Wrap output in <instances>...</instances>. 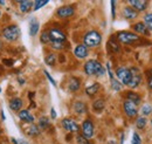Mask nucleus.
I'll return each instance as SVG.
<instances>
[{"label":"nucleus","instance_id":"f257e3e1","mask_svg":"<svg viewBox=\"0 0 152 144\" xmlns=\"http://www.w3.org/2000/svg\"><path fill=\"white\" fill-rule=\"evenodd\" d=\"M84 72H86L87 75L102 76L104 74V68L102 67V65L98 61H96V60H89L84 65Z\"/></svg>","mask_w":152,"mask_h":144},{"label":"nucleus","instance_id":"f03ea898","mask_svg":"<svg viewBox=\"0 0 152 144\" xmlns=\"http://www.w3.org/2000/svg\"><path fill=\"white\" fill-rule=\"evenodd\" d=\"M101 41H102V36L97 31H90L83 37V42L87 48L88 47H97L101 43Z\"/></svg>","mask_w":152,"mask_h":144},{"label":"nucleus","instance_id":"7ed1b4c3","mask_svg":"<svg viewBox=\"0 0 152 144\" xmlns=\"http://www.w3.org/2000/svg\"><path fill=\"white\" fill-rule=\"evenodd\" d=\"M2 36L7 41H15L20 36V28L17 25H11L4 28L2 31Z\"/></svg>","mask_w":152,"mask_h":144},{"label":"nucleus","instance_id":"20e7f679","mask_svg":"<svg viewBox=\"0 0 152 144\" xmlns=\"http://www.w3.org/2000/svg\"><path fill=\"white\" fill-rule=\"evenodd\" d=\"M116 76L118 77V80H119L123 84L129 86L132 75H131V71L128 69L126 67H119V68H117V71H116Z\"/></svg>","mask_w":152,"mask_h":144},{"label":"nucleus","instance_id":"39448f33","mask_svg":"<svg viewBox=\"0 0 152 144\" xmlns=\"http://www.w3.org/2000/svg\"><path fill=\"white\" fill-rule=\"evenodd\" d=\"M117 39L122 43H132L138 40V35L130 33V32H119L117 34Z\"/></svg>","mask_w":152,"mask_h":144},{"label":"nucleus","instance_id":"423d86ee","mask_svg":"<svg viewBox=\"0 0 152 144\" xmlns=\"http://www.w3.org/2000/svg\"><path fill=\"white\" fill-rule=\"evenodd\" d=\"M82 136L86 137L87 140L91 138L93 135H94V124L90 120H86L83 123H82Z\"/></svg>","mask_w":152,"mask_h":144},{"label":"nucleus","instance_id":"0eeeda50","mask_svg":"<svg viewBox=\"0 0 152 144\" xmlns=\"http://www.w3.org/2000/svg\"><path fill=\"white\" fill-rule=\"evenodd\" d=\"M123 108H124V112H125L129 117H133V116H136V115H137V112H138L137 104L132 103V102H131V101H129V100H126V101L124 102Z\"/></svg>","mask_w":152,"mask_h":144},{"label":"nucleus","instance_id":"6e6552de","mask_svg":"<svg viewBox=\"0 0 152 144\" xmlns=\"http://www.w3.org/2000/svg\"><path fill=\"white\" fill-rule=\"evenodd\" d=\"M49 36H50V42H64L66 40V35L63 32H61L60 29H50L49 32Z\"/></svg>","mask_w":152,"mask_h":144},{"label":"nucleus","instance_id":"1a4fd4ad","mask_svg":"<svg viewBox=\"0 0 152 144\" xmlns=\"http://www.w3.org/2000/svg\"><path fill=\"white\" fill-rule=\"evenodd\" d=\"M62 126H63L67 131H70V132H76V131H78V129H80L78 124L76 123L75 121L70 120V118H64V120L62 121Z\"/></svg>","mask_w":152,"mask_h":144},{"label":"nucleus","instance_id":"9d476101","mask_svg":"<svg viewBox=\"0 0 152 144\" xmlns=\"http://www.w3.org/2000/svg\"><path fill=\"white\" fill-rule=\"evenodd\" d=\"M74 8L72 6H63V7H60L56 11L57 17L60 18H69L74 14Z\"/></svg>","mask_w":152,"mask_h":144},{"label":"nucleus","instance_id":"9b49d317","mask_svg":"<svg viewBox=\"0 0 152 144\" xmlns=\"http://www.w3.org/2000/svg\"><path fill=\"white\" fill-rule=\"evenodd\" d=\"M130 71H131V75H132V76H131V81H130V83H129V87H130V88H136V87L140 83L142 77H140V74H139L137 68H131Z\"/></svg>","mask_w":152,"mask_h":144},{"label":"nucleus","instance_id":"f8f14e48","mask_svg":"<svg viewBox=\"0 0 152 144\" xmlns=\"http://www.w3.org/2000/svg\"><path fill=\"white\" fill-rule=\"evenodd\" d=\"M129 4L134 8V11H138V12L144 11L148 7V1L145 0H131L129 1Z\"/></svg>","mask_w":152,"mask_h":144},{"label":"nucleus","instance_id":"ddd939ff","mask_svg":"<svg viewBox=\"0 0 152 144\" xmlns=\"http://www.w3.org/2000/svg\"><path fill=\"white\" fill-rule=\"evenodd\" d=\"M18 116H19L20 120L23 121V122H27V123H33L34 122V116L28 110H20Z\"/></svg>","mask_w":152,"mask_h":144},{"label":"nucleus","instance_id":"4468645a","mask_svg":"<svg viewBox=\"0 0 152 144\" xmlns=\"http://www.w3.org/2000/svg\"><path fill=\"white\" fill-rule=\"evenodd\" d=\"M74 54L77 59H84L88 55V48L84 45H78L74 51Z\"/></svg>","mask_w":152,"mask_h":144},{"label":"nucleus","instance_id":"2eb2a0df","mask_svg":"<svg viewBox=\"0 0 152 144\" xmlns=\"http://www.w3.org/2000/svg\"><path fill=\"white\" fill-rule=\"evenodd\" d=\"M123 15L125 17V19L132 20L137 18V11H134L132 7H125L123 10Z\"/></svg>","mask_w":152,"mask_h":144},{"label":"nucleus","instance_id":"dca6fc26","mask_svg":"<svg viewBox=\"0 0 152 144\" xmlns=\"http://www.w3.org/2000/svg\"><path fill=\"white\" fill-rule=\"evenodd\" d=\"M22 107V100L19 97H15V98H12L11 102H10V108L14 111H18Z\"/></svg>","mask_w":152,"mask_h":144},{"label":"nucleus","instance_id":"f3484780","mask_svg":"<svg viewBox=\"0 0 152 144\" xmlns=\"http://www.w3.org/2000/svg\"><path fill=\"white\" fill-rule=\"evenodd\" d=\"M33 6V2L32 1H28V0H23V1H19V10L21 12L26 13L28 12Z\"/></svg>","mask_w":152,"mask_h":144},{"label":"nucleus","instance_id":"a211bd4d","mask_svg":"<svg viewBox=\"0 0 152 144\" xmlns=\"http://www.w3.org/2000/svg\"><path fill=\"white\" fill-rule=\"evenodd\" d=\"M25 131H26V134H27L28 136H38L39 134H40V129H39V126H35V124H31L29 126H27V128L25 129Z\"/></svg>","mask_w":152,"mask_h":144},{"label":"nucleus","instance_id":"6ab92c4d","mask_svg":"<svg viewBox=\"0 0 152 144\" xmlns=\"http://www.w3.org/2000/svg\"><path fill=\"white\" fill-rule=\"evenodd\" d=\"M80 86H81L80 80H78V79H76V77H72V79H70V81H69L68 88H69L70 91H76V90L80 89Z\"/></svg>","mask_w":152,"mask_h":144},{"label":"nucleus","instance_id":"aec40b11","mask_svg":"<svg viewBox=\"0 0 152 144\" xmlns=\"http://www.w3.org/2000/svg\"><path fill=\"white\" fill-rule=\"evenodd\" d=\"M74 110H75L76 114H84L87 111V106L83 102L78 101V102L74 103Z\"/></svg>","mask_w":152,"mask_h":144},{"label":"nucleus","instance_id":"412c9836","mask_svg":"<svg viewBox=\"0 0 152 144\" xmlns=\"http://www.w3.org/2000/svg\"><path fill=\"white\" fill-rule=\"evenodd\" d=\"M133 29L137 33H148V25H145L144 22H138L133 26Z\"/></svg>","mask_w":152,"mask_h":144},{"label":"nucleus","instance_id":"4be33fe9","mask_svg":"<svg viewBox=\"0 0 152 144\" xmlns=\"http://www.w3.org/2000/svg\"><path fill=\"white\" fill-rule=\"evenodd\" d=\"M38 31H39V22L35 19H33L32 22H31V27H29V34L32 36L37 35Z\"/></svg>","mask_w":152,"mask_h":144},{"label":"nucleus","instance_id":"5701e85b","mask_svg":"<svg viewBox=\"0 0 152 144\" xmlns=\"http://www.w3.org/2000/svg\"><path fill=\"white\" fill-rule=\"evenodd\" d=\"M128 100L131 101V102L134 103V104H139V102H140V97H139V95H137L136 93H132V91H130V93L128 94Z\"/></svg>","mask_w":152,"mask_h":144},{"label":"nucleus","instance_id":"b1692460","mask_svg":"<svg viewBox=\"0 0 152 144\" xmlns=\"http://www.w3.org/2000/svg\"><path fill=\"white\" fill-rule=\"evenodd\" d=\"M98 89H99V84L95 83V84L88 87V88L86 89V93H87V95H89V96H94L96 93L98 91Z\"/></svg>","mask_w":152,"mask_h":144},{"label":"nucleus","instance_id":"393cba45","mask_svg":"<svg viewBox=\"0 0 152 144\" xmlns=\"http://www.w3.org/2000/svg\"><path fill=\"white\" fill-rule=\"evenodd\" d=\"M104 101L103 100H96L95 102H94V104H93V108L95 109L96 111H101V110H103L104 109Z\"/></svg>","mask_w":152,"mask_h":144},{"label":"nucleus","instance_id":"a878e982","mask_svg":"<svg viewBox=\"0 0 152 144\" xmlns=\"http://www.w3.org/2000/svg\"><path fill=\"white\" fill-rule=\"evenodd\" d=\"M47 4H48V1H47V0H42V1L38 0V1L33 2V10H34V11H38V10H40L41 7H43V6H45V5H47Z\"/></svg>","mask_w":152,"mask_h":144},{"label":"nucleus","instance_id":"bb28decb","mask_svg":"<svg viewBox=\"0 0 152 144\" xmlns=\"http://www.w3.org/2000/svg\"><path fill=\"white\" fill-rule=\"evenodd\" d=\"M48 126H49V120L47 117H41L39 120V128L46 129V128H48Z\"/></svg>","mask_w":152,"mask_h":144},{"label":"nucleus","instance_id":"cd10ccee","mask_svg":"<svg viewBox=\"0 0 152 144\" xmlns=\"http://www.w3.org/2000/svg\"><path fill=\"white\" fill-rule=\"evenodd\" d=\"M55 60H56V57H55L54 54H48L45 59V61H46V63L48 66H54L55 65Z\"/></svg>","mask_w":152,"mask_h":144},{"label":"nucleus","instance_id":"c85d7f7f","mask_svg":"<svg viewBox=\"0 0 152 144\" xmlns=\"http://www.w3.org/2000/svg\"><path fill=\"white\" fill-rule=\"evenodd\" d=\"M146 124V120L144 117H138L137 121H136V126L138 129H144V126Z\"/></svg>","mask_w":152,"mask_h":144},{"label":"nucleus","instance_id":"c756f323","mask_svg":"<svg viewBox=\"0 0 152 144\" xmlns=\"http://www.w3.org/2000/svg\"><path fill=\"white\" fill-rule=\"evenodd\" d=\"M152 112V106H150V104H144L143 107H142V114L143 115H145V116H148V115H150Z\"/></svg>","mask_w":152,"mask_h":144},{"label":"nucleus","instance_id":"7c9ffc66","mask_svg":"<svg viewBox=\"0 0 152 144\" xmlns=\"http://www.w3.org/2000/svg\"><path fill=\"white\" fill-rule=\"evenodd\" d=\"M40 41H41L42 43H48V42H50V36H49V33H48V32H43V33L41 34Z\"/></svg>","mask_w":152,"mask_h":144},{"label":"nucleus","instance_id":"2f4dec72","mask_svg":"<svg viewBox=\"0 0 152 144\" xmlns=\"http://www.w3.org/2000/svg\"><path fill=\"white\" fill-rule=\"evenodd\" d=\"M111 88H113L115 91H119V90L122 89V84H121L117 80L113 79V80H111Z\"/></svg>","mask_w":152,"mask_h":144},{"label":"nucleus","instance_id":"473e14b6","mask_svg":"<svg viewBox=\"0 0 152 144\" xmlns=\"http://www.w3.org/2000/svg\"><path fill=\"white\" fill-rule=\"evenodd\" d=\"M109 47H111L113 52H118V51H119V46H118L117 42H115L114 39H111V40L109 41Z\"/></svg>","mask_w":152,"mask_h":144},{"label":"nucleus","instance_id":"72a5a7b5","mask_svg":"<svg viewBox=\"0 0 152 144\" xmlns=\"http://www.w3.org/2000/svg\"><path fill=\"white\" fill-rule=\"evenodd\" d=\"M76 141H77V143L78 144H91L90 142H89V140H87V138L83 137L82 135H78L77 138H76Z\"/></svg>","mask_w":152,"mask_h":144},{"label":"nucleus","instance_id":"f704fd0d","mask_svg":"<svg viewBox=\"0 0 152 144\" xmlns=\"http://www.w3.org/2000/svg\"><path fill=\"white\" fill-rule=\"evenodd\" d=\"M132 144H142V140H140V136L137 134V132H133L132 135V141H131Z\"/></svg>","mask_w":152,"mask_h":144},{"label":"nucleus","instance_id":"c9c22d12","mask_svg":"<svg viewBox=\"0 0 152 144\" xmlns=\"http://www.w3.org/2000/svg\"><path fill=\"white\" fill-rule=\"evenodd\" d=\"M50 43H52V47L54 49H57V51H60V49H62L64 47L63 42H50Z\"/></svg>","mask_w":152,"mask_h":144},{"label":"nucleus","instance_id":"e433bc0d","mask_svg":"<svg viewBox=\"0 0 152 144\" xmlns=\"http://www.w3.org/2000/svg\"><path fill=\"white\" fill-rule=\"evenodd\" d=\"M43 73H45V75L47 76V79H48V80L50 81V83H52V84H53L54 87H56V82H55V80H54V79H53V77H52V76L49 75V73L47 72V71H45Z\"/></svg>","mask_w":152,"mask_h":144},{"label":"nucleus","instance_id":"4c0bfd02","mask_svg":"<svg viewBox=\"0 0 152 144\" xmlns=\"http://www.w3.org/2000/svg\"><path fill=\"white\" fill-rule=\"evenodd\" d=\"M144 21H145L146 24L151 25L152 24V13H148V14L144 17Z\"/></svg>","mask_w":152,"mask_h":144},{"label":"nucleus","instance_id":"58836bf2","mask_svg":"<svg viewBox=\"0 0 152 144\" xmlns=\"http://www.w3.org/2000/svg\"><path fill=\"white\" fill-rule=\"evenodd\" d=\"M50 115H52V118H53V120L56 118V111H55V109L54 108L50 109Z\"/></svg>","mask_w":152,"mask_h":144},{"label":"nucleus","instance_id":"ea45409f","mask_svg":"<svg viewBox=\"0 0 152 144\" xmlns=\"http://www.w3.org/2000/svg\"><path fill=\"white\" fill-rule=\"evenodd\" d=\"M115 1H111V12H113V18H115Z\"/></svg>","mask_w":152,"mask_h":144},{"label":"nucleus","instance_id":"a19ab883","mask_svg":"<svg viewBox=\"0 0 152 144\" xmlns=\"http://www.w3.org/2000/svg\"><path fill=\"white\" fill-rule=\"evenodd\" d=\"M4 62H7V63H6L7 66H12V62H13V61H12V60H4Z\"/></svg>","mask_w":152,"mask_h":144},{"label":"nucleus","instance_id":"79ce46f5","mask_svg":"<svg viewBox=\"0 0 152 144\" xmlns=\"http://www.w3.org/2000/svg\"><path fill=\"white\" fill-rule=\"evenodd\" d=\"M149 87L152 89V76L150 77V80H149Z\"/></svg>","mask_w":152,"mask_h":144},{"label":"nucleus","instance_id":"37998d69","mask_svg":"<svg viewBox=\"0 0 152 144\" xmlns=\"http://www.w3.org/2000/svg\"><path fill=\"white\" fill-rule=\"evenodd\" d=\"M12 143H13V144H19V142H18L15 138H12Z\"/></svg>","mask_w":152,"mask_h":144},{"label":"nucleus","instance_id":"c03bdc74","mask_svg":"<svg viewBox=\"0 0 152 144\" xmlns=\"http://www.w3.org/2000/svg\"><path fill=\"white\" fill-rule=\"evenodd\" d=\"M0 5H5V1H0Z\"/></svg>","mask_w":152,"mask_h":144},{"label":"nucleus","instance_id":"a18cd8bd","mask_svg":"<svg viewBox=\"0 0 152 144\" xmlns=\"http://www.w3.org/2000/svg\"><path fill=\"white\" fill-rule=\"evenodd\" d=\"M0 48H1V42H0Z\"/></svg>","mask_w":152,"mask_h":144},{"label":"nucleus","instance_id":"49530a36","mask_svg":"<svg viewBox=\"0 0 152 144\" xmlns=\"http://www.w3.org/2000/svg\"><path fill=\"white\" fill-rule=\"evenodd\" d=\"M0 93H1V87H0Z\"/></svg>","mask_w":152,"mask_h":144},{"label":"nucleus","instance_id":"de8ad7c7","mask_svg":"<svg viewBox=\"0 0 152 144\" xmlns=\"http://www.w3.org/2000/svg\"><path fill=\"white\" fill-rule=\"evenodd\" d=\"M0 17H1V12H0Z\"/></svg>","mask_w":152,"mask_h":144},{"label":"nucleus","instance_id":"09e8293b","mask_svg":"<svg viewBox=\"0 0 152 144\" xmlns=\"http://www.w3.org/2000/svg\"><path fill=\"white\" fill-rule=\"evenodd\" d=\"M151 76H152V71H151Z\"/></svg>","mask_w":152,"mask_h":144}]
</instances>
